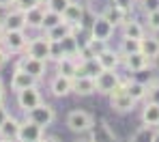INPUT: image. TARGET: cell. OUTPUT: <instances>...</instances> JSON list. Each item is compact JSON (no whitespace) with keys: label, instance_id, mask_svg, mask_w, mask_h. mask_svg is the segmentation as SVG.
Wrapping results in <instances>:
<instances>
[{"label":"cell","instance_id":"obj_1","mask_svg":"<svg viewBox=\"0 0 159 142\" xmlns=\"http://www.w3.org/2000/svg\"><path fill=\"white\" fill-rule=\"evenodd\" d=\"M107 97H110L112 110H114V112H120V114L133 112V108H135V103H138L131 95L127 93V80H120V82L116 84V88H114Z\"/></svg>","mask_w":159,"mask_h":142},{"label":"cell","instance_id":"obj_2","mask_svg":"<svg viewBox=\"0 0 159 142\" xmlns=\"http://www.w3.org/2000/svg\"><path fill=\"white\" fill-rule=\"evenodd\" d=\"M0 43L7 48L9 54H20L24 52L28 45V37L24 30H2L0 34Z\"/></svg>","mask_w":159,"mask_h":142},{"label":"cell","instance_id":"obj_3","mask_svg":"<svg viewBox=\"0 0 159 142\" xmlns=\"http://www.w3.org/2000/svg\"><path fill=\"white\" fill-rule=\"evenodd\" d=\"M93 123H95L93 114L86 112V110H71V112L67 114V127H69V131L80 134V136L84 131H88L93 127Z\"/></svg>","mask_w":159,"mask_h":142},{"label":"cell","instance_id":"obj_4","mask_svg":"<svg viewBox=\"0 0 159 142\" xmlns=\"http://www.w3.org/2000/svg\"><path fill=\"white\" fill-rule=\"evenodd\" d=\"M84 13H86V9H84V4L80 0H71L67 4V9L62 11V20L67 24H71V28H73L75 34L82 32V28H84Z\"/></svg>","mask_w":159,"mask_h":142},{"label":"cell","instance_id":"obj_5","mask_svg":"<svg viewBox=\"0 0 159 142\" xmlns=\"http://www.w3.org/2000/svg\"><path fill=\"white\" fill-rule=\"evenodd\" d=\"M26 118L34 121V123H37V125H41V127H50L54 121H56V110H54L50 103L41 101L39 106H34V108H30V110H28Z\"/></svg>","mask_w":159,"mask_h":142},{"label":"cell","instance_id":"obj_6","mask_svg":"<svg viewBox=\"0 0 159 142\" xmlns=\"http://www.w3.org/2000/svg\"><path fill=\"white\" fill-rule=\"evenodd\" d=\"M45 138V127L37 125L34 121H22L20 123V134H17V140L22 142H37V140H43Z\"/></svg>","mask_w":159,"mask_h":142},{"label":"cell","instance_id":"obj_7","mask_svg":"<svg viewBox=\"0 0 159 142\" xmlns=\"http://www.w3.org/2000/svg\"><path fill=\"white\" fill-rule=\"evenodd\" d=\"M120 80H123V78L116 73V69H103V71L97 73V78H95V82H97V93H99V95H110Z\"/></svg>","mask_w":159,"mask_h":142},{"label":"cell","instance_id":"obj_8","mask_svg":"<svg viewBox=\"0 0 159 142\" xmlns=\"http://www.w3.org/2000/svg\"><path fill=\"white\" fill-rule=\"evenodd\" d=\"M0 28L2 30H26V15L22 9L11 7L7 11V15L0 20Z\"/></svg>","mask_w":159,"mask_h":142},{"label":"cell","instance_id":"obj_9","mask_svg":"<svg viewBox=\"0 0 159 142\" xmlns=\"http://www.w3.org/2000/svg\"><path fill=\"white\" fill-rule=\"evenodd\" d=\"M43 101V97H41V90H39V86H28L24 90H20L17 93V106H20V110L22 112H28L30 108H34V106H39Z\"/></svg>","mask_w":159,"mask_h":142},{"label":"cell","instance_id":"obj_10","mask_svg":"<svg viewBox=\"0 0 159 142\" xmlns=\"http://www.w3.org/2000/svg\"><path fill=\"white\" fill-rule=\"evenodd\" d=\"M26 54L41 60H50V39L48 37H32L28 39L26 45Z\"/></svg>","mask_w":159,"mask_h":142},{"label":"cell","instance_id":"obj_11","mask_svg":"<svg viewBox=\"0 0 159 142\" xmlns=\"http://www.w3.org/2000/svg\"><path fill=\"white\" fill-rule=\"evenodd\" d=\"M15 67H22L24 71H28L30 76H34L37 80H41L45 73H48V60H41V58H34V56H24Z\"/></svg>","mask_w":159,"mask_h":142},{"label":"cell","instance_id":"obj_12","mask_svg":"<svg viewBox=\"0 0 159 142\" xmlns=\"http://www.w3.org/2000/svg\"><path fill=\"white\" fill-rule=\"evenodd\" d=\"M82 136H84L86 140H95V142L114 140V138H116V134H114V129L107 125V121H99V125H95V123H93V127H90L88 131H84Z\"/></svg>","mask_w":159,"mask_h":142},{"label":"cell","instance_id":"obj_13","mask_svg":"<svg viewBox=\"0 0 159 142\" xmlns=\"http://www.w3.org/2000/svg\"><path fill=\"white\" fill-rule=\"evenodd\" d=\"M114 26L107 22L103 15H97L93 20V26H90V37H97V39H103V41H110L114 37Z\"/></svg>","mask_w":159,"mask_h":142},{"label":"cell","instance_id":"obj_14","mask_svg":"<svg viewBox=\"0 0 159 142\" xmlns=\"http://www.w3.org/2000/svg\"><path fill=\"white\" fill-rule=\"evenodd\" d=\"M37 82H39V80H37L34 76H30L22 67H15V71H13V76H11V90L20 93V90H24L28 86H34Z\"/></svg>","mask_w":159,"mask_h":142},{"label":"cell","instance_id":"obj_15","mask_svg":"<svg viewBox=\"0 0 159 142\" xmlns=\"http://www.w3.org/2000/svg\"><path fill=\"white\" fill-rule=\"evenodd\" d=\"M101 15L106 17V20L110 22V24H112V26H114V28L123 26V24H125V20L129 17V13H127L125 9H120L118 4H114L112 0H110V4H107L106 9L101 11Z\"/></svg>","mask_w":159,"mask_h":142},{"label":"cell","instance_id":"obj_16","mask_svg":"<svg viewBox=\"0 0 159 142\" xmlns=\"http://www.w3.org/2000/svg\"><path fill=\"white\" fill-rule=\"evenodd\" d=\"M50 90H52L54 97H67L69 93H73V78L56 73L54 80L50 82Z\"/></svg>","mask_w":159,"mask_h":142},{"label":"cell","instance_id":"obj_17","mask_svg":"<svg viewBox=\"0 0 159 142\" xmlns=\"http://www.w3.org/2000/svg\"><path fill=\"white\" fill-rule=\"evenodd\" d=\"M73 93L80 97H88L97 93V82L90 76H75L73 78Z\"/></svg>","mask_w":159,"mask_h":142},{"label":"cell","instance_id":"obj_18","mask_svg":"<svg viewBox=\"0 0 159 142\" xmlns=\"http://www.w3.org/2000/svg\"><path fill=\"white\" fill-rule=\"evenodd\" d=\"M123 65L127 67V71H140L146 69L151 65V58H146L142 52H133V54H123Z\"/></svg>","mask_w":159,"mask_h":142},{"label":"cell","instance_id":"obj_19","mask_svg":"<svg viewBox=\"0 0 159 142\" xmlns=\"http://www.w3.org/2000/svg\"><path fill=\"white\" fill-rule=\"evenodd\" d=\"M140 52L151 60H157L159 58V39L155 34H144L140 39Z\"/></svg>","mask_w":159,"mask_h":142},{"label":"cell","instance_id":"obj_20","mask_svg":"<svg viewBox=\"0 0 159 142\" xmlns=\"http://www.w3.org/2000/svg\"><path fill=\"white\" fill-rule=\"evenodd\" d=\"M78 58L75 56H60L56 60V73L67 76V78H75L78 76Z\"/></svg>","mask_w":159,"mask_h":142},{"label":"cell","instance_id":"obj_21","mask_svg":"<svg viewBox=\"0 0 159 142\" xmlns=\"http://www.w3.org/2000/svg\"><path fill=\"white\" fill-rule=\"evenodd\" d=\"M97 60L101 62V67H103V69H118V65L123 62V54H120V52H116V50L106 48L101 54H97Z\"/></svg>","mask_w":159,"mask_h":142},{"label":"cell","instance_id":"obj_22","mask_svg":"<svg viewBox=\"0 0 159 142\" xmlns=\"http://www.w3.org/2000/svg\"><path fill=\"white\" fill-rule=\"evenodd\" d=\"M103 67L101 62L97 60V56L93 58H84L78 62V76H90V78H97V73H101Z\"/></svg>","mask_w":159,"mask_h":142},{"label":"cell","instance_id":"obj_23","mask_svg":"<svg viewBox=\"0 0 159 142\" xmlns=\"http://www.w3.org/2000/svg\"><path fill=\"white\" fill-rule=\"evenodd\" d=\"M20 123L15 116H9L2 127H0V140H17V134H20Z\"/></svg>","mask_w":159,"mask_h":142},{"label":"cell","instance_id":"obj_24","mask_svg":"<svg viewBox=\"0 0 159 142\" xmlns=\"http://www.w3.org/2000/svg\"><path fill=\"white\" fill-rule=\"evenodd\" d=\"M24 15H26V28H37V30H41L43 15H45V7H43V4L32 7V9L24 11Z\"/></svg>","mask_w":159,"mask_h":142},{"label":"cell","instance_id":"obj_25","mask_svg":"<svg viewBox=\"0 0 159 142\" xmlns=\"http://www.w3.org/2000/svg\"><path fill=\"white\" fill-rule=\"evenodd\" d=\"M142 123L151 125V127H159V103L155 101H146L142 108Z\"/></svg>","mask_w":159,"mask_h":142},{"label":"cell","instance_id":"obj_26","mask_svg":"<svg viewBox=\"0 0 159 142\" xmlns=\"http://www.w3.org/2000/svg\"><path fill=\"white\" fill-rule=\"evenodd\" d=\"M60 45H62L65 56H75L78 58V54H80V39H78L75 32H69L67 37H62V39H60Z\"/></svg>","mask_w":159,"mask_h":142},{"label":"cell","instance_id":"obj_27","mask_svg":"<svg viewBox=\"0 0 159 142\" xmlns=\"http://www.w3.org/2000/svg\"><path fill=\"white\" fill-rule=\"evenodd\" d=\"M123 28V37H133V39H142L144 34H146V30H144V26L138 22V20H125V24L120 26Z\"/></svg>","mask_w":159,"mask_h":142},{"label":"cell","instance_id":"obj_28","mask_svg":"<svg viewBox=\"0 0 159 142\" xmlns=\"http://www.w3.org/2000/svg\"><path fill=\"white\" fill-rule=\"evenodd\" d=\"M146 90H148V84H144V82H140V80H127V93L131 95L135 101H142V99H146Z\"/></svg>","mask_w":159,"mask_h":142},{"label":"cell","instance_id":"obj_29","mask_svg":"<svg viewBox=\"0 0 159 142\" xmlns=\"http://www.w3.org/2000/svg\"><path fill=\"white\" fill-rule=\"evenodd\" d=\"M69 32H73V28H71V24H67L65 20L60 22V24H56L54 28L45 30V37L50 39V41H60L62 37H67Z\"/></svg>","mask_w":159,"mask_h":142},{"label":"cell","instance_id":"obj_30","mask_svg":"<svg viewBox=\"0 0 159 142\" xmlns=\"http://www.w3.org/2000/svg\"><path fill=\"white\" fill-rule=\"evenodd\" d=\"M153 134H155V127H151V125H140L135 131L131 134V140L133 142H140V140H151L153 142Z\"/></svg>","mask_w":159,"mask_h":142},{"label":"cell","instance_id":"obj_31","mask_svg":"<svg viewBox=\"0 0 159 142\" xmlns=\"http://www.w3.org/2000/svg\"><path fill=\"white\" fill-rule=\"evenodd\" d=\"M60 22H62V15H60V13L45 9V15H43V24H41V30H50V28H54L56 24H60Z\"/></svg>","mask_w":159,"mask_h":142},{"label":"cell","instance_id":"obj_32","mask_svg":"<svg viewBox=\"0 0 159 142\" xmlns=\"http://www.w3.org/2000/svg\"><path fill=\"white\" fill-rule=\"evenodd\" d=\"M120 54H133V52H140V39H133V37H123L120 41Z\"/></svg>","mask_w":159,"mask_h":142},{"label":"cell","instance_id":"obj_33","mask_svg":"<svg viewBox=\"0 0 159 142\" xmlns=\"http://www.w3.org/2000/svg\"><path fill=\"white\" fill-rule=\"evenodd\" d=\"M71 0H48L45 2V9H50V11H56V13H60L62 15V11L67 9V4H69Z\"/></svg>","mask_w":159,"mask_h":142},{"label":"cell","instance_id":"obj_34","mask_svg":"<svg viewBox=\"0 0 159 142\" xmlns=\"http://www.w3.org/2000/svg\"><path fill=\"white\" fill-rule=\"evenodd\" d=\"M60 56H65L60 41H50V60H54V62H56Z\"/></svg>","mask_w":159,"mask_h":142},{"label":"cell","instance_id":"obj_35","mask_svg":"<svg viewBox=\"0 0 159 142\" xmlns=\"http://www.w3.org/2000/svg\"><path fill=\"white\" fill-rule=\"evenodd\" d=\"M146 101H155V103H159V82L148 84V90H146Z\"/></svg>","mask_w":159,"mask_h":142},{"label":"cell","instance_id":"obj_36","mask_svg":"<svg viewBox=\"0 0 159 142\" xmlns=\"http://www.w3.org/2000/svg\"><path fill=\"white\" fill-rule=\"evenodd\" d=\"M146 17H148V28L153 30V32H159V9L146 13Z\"/></svg>","mask_w":159,"mask_h":142},{"label":"cell","instance_id":"obj_37","mask_svg":"<svg viewBox=\"0 0 159 142\" xmlns=\"http://www.w3.org/2000/svg\"><path fill=\"white\" fill-rule=\"evenodd\" d=\"M39 4H41V0H15V7L22 9V11H28V9L39 7Z\"/></svg>","mask_w":159,"mask_h":142},{"label":"cell","instance_id":"obj_38","mask_svg":"<svg viewBox=\"0 0 159 142\" xmlns=\"http://www.w3.org/2000/svg\"><path fill=\"white\" fill-rule=\"evenodd\" d=\"M140 2H142L144 13H151V11H157L159 9V0H140Z\"/></svg>","mask_w":159,"mask_h":142},{"label":"cell","instance_id":"obj_39","mask_svg":"<svg viewBox=\"0 0 159 142\" xmlns=\"http://www.w3.org/2000/svg\"><path fill=\"white\" fill-rule=\"evenodd\" d=\"M112 2H114V4H118L120 9H125L127 13H131V11H133V7H135V2H138V0H112Z\"/></svg>","mask_w":159,"mask_h":142},{"label":"cell","instance_id":"obj_40","mask_svg":"<svg viewBox=\"0 0 159 142\" xmlns=\"http://www.w3.org/2000/svg\"><path fill=\"white\" fill-rule=\"evenodd\" d=\"M9 56H11V54H9V52H7V48L0 43V67H4V65L9 62Z\"/></svg>","mask_w":159,"mask_h":142},{"label":"cell","instance_id":"obj_41","mask_svg":"<svg viewBox=\"0 0 159 142\" xmlns=\"http://www.w3.org/2000/svg\"><path fill=\"white\" fill-rule=\"evenodd\" d=\"M9 116H11V114H9V110H7V106H4V103H0V127H2V123H4Z\"/></svg>","mask_w":159,"mask_h":142},{"label":"cell","instance_id":"obj_42","mask_svg":"<svg viewBox=\"0 0 159 142\" xmlns=\"http://www.w3.org/2000/svg\"><path fill=\"white\" fill-rule=\"evenodd\" d=\"M15 7V0H0V9H11Z\"/></svg>","mask_w":159,"mask_h":142},{"label":"cell","instance_id":"obj_43","mask_svg":"<svg viewBox=\"0 0 159 142\" xmlns=\"http://www.w3.org/2000/svg\"><path fill=\"white\" fill-rule=\"evenodd\" d=\"M153 142H159V127H155V134H153Z\"/></svg>","mask_w":159,"mask_h":142},{"label":"cell","instance_id":"obj_44","mask_svg":"<svg viewBox=\"0 0 159 142\" xmlns=\"http://www.w3.org/2000/svg\"><path fill=\"white\" fill-rule=\"evenodd\" d=\"M4 101V88H2V84H0V103Z\"/></svg>","mask_w":159,"mask_h":142},{"label":"cell","instance_id":"obj_45","mask_svg":"<svg viewBox=\"0 0 159 142\" xmlns=\"http://www.w3.org/2000/svg\"><path fill=\"white\" fill-rule=\"evenodd\" d=\"M45 2H48V0H41V4H43V7H45Z\"/></svg>","mask_w":159,"mask_h":142}]
</instances>
